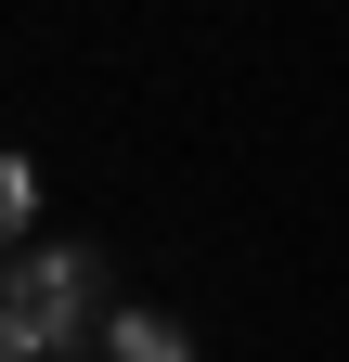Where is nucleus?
Listing matches in <instances>:
<instances>
[{
    "label": "nucleus",
    "mask_w": 349,
    "mask_h": 362,
    "mask_svg": "<svg viewBox=\"0 0 349 362\" xmlns=\"http://www.w3.org/2000/svg\"><path fill=\"white\" fill-rule=\"evenodd\" d=\"M26 220H39V168L0 143V246H26Z\"/></svg>",
    "instance_id": "obj_3"
},
{
    "label": "nucleus",
    "mask_w": 349,
    "mask_h": 362,
    "mask_svg": "<svg viewBox=\"0 0 349 362\" xmlns=\"http://www.w3.org/2000/svg\"><path fill=\"white\" fill-rule=\"evenodd\" d=\"M0 362H39V349H26V337H13V310H0Z\"/></svg>",
    "instance_id": "obj_4"
},
{
    "label": "nucleus",
    "mask_w": 349,
    "mask_h": 362,
    "mask_svg": "<svg viewBox=\"0 0 349 362\" xmlns=\"http://www.w3.org/2000/svg\"><path fill=\"white\" fill-rule=\"evenodd\" d=\"M104 362H194V337L168 310H104Z\"/></svg>",
    "instance_id": "obj_2"
},
{
    "label": "nucleus",
    "mask_w": 349,
    "mask_h": 362,
    "mask_svg": "<svg viewBox=\"0 0 349 362\" xmlns=\"http://www.w3.org/2000/svg\"><path fill=\"white\" fill-rule=\"evenodd\" d=\"M0 310H13V337L39 362H78V337H104V259L91 246H13V272H0Z\"/></svg>",
    "instance_id": "obj_1"
}]
</instances>
